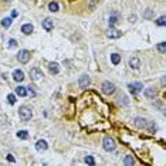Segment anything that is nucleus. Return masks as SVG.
<instances>
[{
    "mask_svg": "<svg viewBox=\"0 0 166 166\" xmlns=\"http://www.w3.org/2000/svg\"><path fill=\"white\" fill-rule=\"evenodd\" d=\"M102 146L107 152H112V151H115V140L111 136H105L102 140Z\"/></svg>",
    "mask_w": 166,
    "mask_h": 166,
    "instance_id": "f03ea898",
    "label": "nucleus"
},
{
    "mask_svg": "<svg viewBox=\"0 0 166 166\" xmlns=\"http://www.w3.org/2000/svg\"><path fill=\"white\" fill-rule=\"evenodd\" d=\"M12 23H13V19H12V17H6V19L1 20V26H3L4 29H9V27L12 26Z\"/></svg>",
    "mask_w": 166,
    "mask_h": 166,
    "instance_id": "412c9836",
    "label": "nucleus"
},
{
    "mask_svg": "<svg viewBox=\"0 0 166 166\" xmlns=\"http://www.w3.org/2000/svg\"><path fill=\"white\" fill-rule=\"evenodd\" d=\"M17 138H20V139H29V132L27 131H19L17 132Z\"/></svg>",
    "mask_w": 166,
    "mask_h": 166,
    "instance_id": "b1692460",
    "label": "nucleus"
},
{
    "mask_svg": "<svg viewBox=\"0 0 166 166\" xmlns=\"http://www.w3.org/2000/svg\"><path fill=\"white\" fill-rule=\"evenodd\" d=\"M7 47H9V48H14V47H17V41H16L14 38L9 40V44H7Z\"/></svg>",
    "mask_w": 166,
    "mask_h": 166,
    "instance_id": "c756f323",
    "label": "nucleus"
},
{
    "mask_svg": "<svg viewBox=\"0 0 166 166\" xmlns=\"http://www.w3.org/2000/svg\"><path fill=\"white\" fill-rule=\"evenodd\" d=\"M19 114H20V118H21L23 121H30V119H31V116H33L31 109L29 108V107H26V105L20 107Z\"/></svg>",
    "mask_w": 166,
    "mask_h": 166,
    "instance_id": "f257e3e1",
    "label": "nucleus"
},
{
    "mask_svg": "<svg viewBox=\"0 0 166 166\" xmlns=\"http://www.w3.org/2000/svg\"><path fill=\"white\" fill-rule=\"evenodd\" d=\"M7 102H9V104H16V95H14V94H9V95H7Z\"/></svg>",
    "mask_w": 166,
    "mask_h": 166,
    "instance_id": "cd10ccee",
    "label": "nucleus"
},
{
    "mask_svg": "<svg viewBox=\"0 0 166 166\" xmlns=\"http://www.w3.org/2000/svg\"><path fill=\"white\" fill-rule=\"evenodd\" d=\"M111 61H112L114 65H118V64L121 63V56L116 54V53H112V54H111Z\"/></svg>",
    "mask_w": 166,
    "mask_h": 166,
    "instance_id": "a211bd4d",
    "label": "nucleus"
},
{
    "mask_svg": "<svg viewBox=\"0 0 166 166\" xmlns=\"http://www.w3.org/2000/svg\"><path fill=\"white\" fill-rule=\"evenodd\" d=\"M121 36H122V31H119V30L114 29L112 26H111L108 30H107V37H109V38H119Z\"/></svg>",
    "mask_w": 166,
    "mask_h": 166,
    "instance_id": "6e6552de",
    "label": "nucleus"
},
{
    "mask_svg": "<svg viewBox=\"0 0 166 166\" xmlns=\"http://www.w3.org/2000/svg\"><path fill=\"white\" fill-rule=\"evenodd\" d=\"M43 29H44L45 31H51V30L54 29V23H53V20L51 19H44L43 20Z\"/></svg>",
    "mask_w": 166,
    "mask_h": 166,
    "instance_id": "f8f14e48",
    "label": "nucleus"
},
{
    "mask_svg": "<svg viewBox=\"0 0 166 166\" xmlns=\"http://www.w3.org/2000/svg\"><path fill=\"white\" fill-rule=\"evenodd\" d=\"M6 159H7V160H10V162H16V160H14V158H13L12 155H7Z\"/></svg>",
    "mask_w": 166,
    "mask_h": 166,
    "instance_id": "2f4dec72",
    "label": "nucleus"
},
{
    "mask_svg": "<svg viewBox=\"0 0 166 166\" xmlns=\"http://www.w3.org/2000/svg\"><path fill=\"white\" fill-rule=\"evenodd\" d=\"M156 131H158V127H156V124L151 122V124H149V132H151V134H155Z\"/></svg>",
    "mask_w": 166,
    "mask_h": 166,
    "instance_id": "c85d7f7f",
    "label": "nucleus"
},
{
    "mask_svg": "<svg viewBox=\"0 0 166 166\" xmlns=\"http://www.w3.org/2000/svg\"><path fill=\"white\" fill-rule=\"evenodd\" d=\"M124 165H127V166H132L135 165V159H134V156H125V159H124Z\"/></svg>",
    "mask_w": 166,
    "mask_h": 166,
    "instance_id": "aec40b11",
    "label": "nucleus"
},
{
    "mask_svg": "<svg viewBox=\"0 0 166 166\" xmlns=\"http://www.w3.org/2000/svg\"><path fill=\"white\" fill-rule=\"evenodd\" d=\"M134 125L136 128H145L146 127V121L143 118H140V116H136V118H134Z\"/></svg>",
    "mask_w": 166,
    "mask_h": 166,
    "instance_id": "4468645a",
    "label": "nucleus"
},
{
    "mask_svg": "<svg viewBox=\"0 0 166 166\" xmlns=\"http://www.w3.org/2000/svg\"><path fill=\"white\" fill-rule=\"evenodd\" d=\"M101 91L105 94V95H111V94H114L115 91V85L111 81H104L101 85Z\"/></svg>",
    "mask_w": 166,
    "mask_h": 166,
    "instance_id": "7ed1b4c3",
    "label": "nucleus"
},
{
    "mask_svg": "<svg viewBox=\"0 0 166 166\" xmlns=\"http://www.w3.org/2000/svg\"><path fill=\"white\" fill-rule=\"evenodd\" d=\"M165 41H162V43H159V44L156 45V48H158V50L160 51V54H165L166 53V50H165Z\"/></svg>",
    "mask_w": 166,
    "mask_h": 166,
    "instance_id": "bb28decb",
    "label": "nucleus"
},
{
    "mask_svg": "<svg viewBox=\"0 0 166 166\" xmlns=\"http://www.w3.org/2000/svg\"><path fill=\"white\" fill-rule=\"evenodd\" d=\"M156 24L160 26V27H163V26H165V16H160L159 19L156 20Z\"/></svg>",
    "mask_w": 166,
    "mask_h": 166,
    "instance_id": "7c9ffc66",
    "label": "nucleus"
},
{
    "mask_svg": "<svg viewBox=\"0 0 166 166\" xmlns=\"http://www.w3.org/2000/svg\"><path fill=\"white\" fill-rule=\"evenodd\" d=\"M143 17H145V19H152V17H153V12L151 10V9H146V10L143 12Z\"/></svg>",
    "mask_w": 166,
    "mask_h": 166,
    "instance_id": "a878e982",
    "label": "nucleus"
},
{
    "mask_svg": "<svg viewBox=\"0 0 166 166\" xmlns=\"http://www.w3.org/2000/svg\"><path fill=\"white\" fill-rule=\"evenodd\" d=\"M47 148H48V145H47V142L44 139H40L36 142V149L38 152H44V151H47Z\"/></svg>",
    "mask_w": 166,
    "mask_h": 166,
    "instance_id": "9d476101",
    "label": "nucleus"
},
{
    "mask_svg": "<svg viewBox=\"0 0 166 166\" xmlns=\"http://www.w3.org/2000/svg\"><path fill=\"white\" fill-rule=\"evenodd\" d=\"M84 162L87 163V165H91V166H94L95 165V159L91 156V155H87L85 158H84Z\"/></svg>",
    "mask_w": 166,
    "mask_h": 166,
    "instance_id": "4be33fe9",
    "label": "nucleus"
},
{
    "mask_svg": "<svg viewBox=\"0 0 166 166\" xmlns=\"http://www.w3.org/2000/svg\"><path fill=\"white\" fill-rule=\"evenodd\" d=\"M16 95H19V97H26L27 95V87H17L16 88Z\"/></svg>",
    "mask_w": 166,
    "mask_h": 166,
    "instance_id": "f3484780",
    "label": "nucleus"
},
{
    "mask_svg": "<svg viewBox=\"0 0 166 166\" xmlns=\"http://www.w3.org/2000/svg\"><path fill=\"white\" fill-rule=\"evenodd\" d=\"M129 21H131V23H135V21H136V17H135V16H131V17H129Z\"/></svg>",
    "mask_w": 166,
    "mask_h": 166,
    "instance_id": "72a5a7b5",
    "label": "nucleus"
},
{
    "mask_svg": "<svg viewBox=\"0 0 166 166\" xmlns=\"http://www.w3.org/2000/svg\"><path fill=\"white\" fill-rule=\"evenodd\" d=\"M3 1H10V0H3Z\"/></svg>",
    "mask_w": 166,
    "mask_h": 166,
    "instance_id": "f704fd0d",
    "label": "nucleus"
},
{
    "mask_svg": "<svg viewBox=\"0 0 166 166\" xmlns=\"http://www.w3.org/2000/svg\"><path fill=\"white\" fill-rule=\"evenodd\" d=\"M118 102H119V105H124V107H128V104H129L127 95H119L118 97Z\"/></svg>",
    "mask_w": 166,
    "mask_h": 166,
    "instance_id": "6ab92c4d",
    "label": "nucleus"
},
{
    "mask_svg": "<svg viewBox=\"0 0 166 166\" xmlns=\"http://www.w3.org/2000/svg\"><path fill=\"white\" fill-rule=\"evenodd\" d=\"M129 67L132 68V70H138L140 67V61L138 57H131L129 58Z\"/></svg>",
    "mask_w": 166,
    "mask_h": 166,
    "instance_id": "9b49d317",
    "label": "nucleus"
},
{
    "mask_svg": "<svg viewBox=\"0 0 166 166\" xmlns=\"http://www.w3.org/2000/svg\"><path fill=\"white\" fill-rule=\"evenodd\" d=\"M30 77H31L33 81H40L41 78H43V71L40 70V68H37V67H34V68H31L30 70Z\"/></svg>",
    "mask_w": 166,
    "mask_h": 166,
    "instance_id": "39448f33",
    "label": "nucleus"
},
{
    "mask_svg": "<svg viewBox=\"0 0 166 166\" xmlns=\"http://www.w3.org/2000/svg\"><path fill=\"white\" fill-rule=\"evenodd\" d=\"M48 71H50L51 74H58V72H60V65L53 61V63L48 64Z\"/></svg>",
    "mask_w": 166,
    "mask_h": 166,
    "instance_id": "dca6fc26",
    "label": "nucleus"
},
{
    "mask_svg": "<svg viewBox=\"0 0 166 166\" xmlns=\"http://www.w3.org/2000/svg\"><path fill=\"white\" fill-rule=\"evenodd\" d=\"M29 94H30L31 97H34V95H36V92H34V91L31 89V87H29Z\"/></svg>",
    "mask_w": 166,
    "mask_h": 166,
    "instance_id": "473e14b6",
    "label": "nucleus"
},
{
    "mask_svg": "<svg viewBox=\"0 0 166 166\" xmlns=\"http://www.w3.org/2000/svg\"><path fill=\"white\" fill-rule=\"evenodd\" d=\"M156 94H158V91H156V88H153V87H149V88L145 89V97H146V98H149V99L155 98V97H156Z\"/></svg>",
    "mask_w": 166,
    "mask_h": 166,
    "instance_id": "ddd939ff",
    "label": "nucleus"
},
{
    "mask_svg": "<svg viewBox=\"0 0 166 166\" xmlns=\"http://www.w3.org/2000/svg\"><path fill=\"white\" fill-rule=\"evenodd\" d=\"M30 51L29 50H20L19 54H17V60H19L21 64H27L30 61Z\"/></svg>",
    "mask_w": 166,
    "mask_h": 166,
    "instance_id": "20e7f679",
    "label": "nucleus"
},
{
    "mask_svg": "<svg viewBox=\"0 0 166 166\" xmlns=\"http://www.w3.org/2000/svg\"><path fill=\"white\" fill-rule=\"evenodd\" d=\"M91 84V78H89L87 74H84V75L80 77V80H78V85H80V88H88V85Z\"/></svg>",
    "mask_w": 166,
    "mask_h": 166,
    "instance_id": "423d86ee",
    "label": "nucleus"
},
{
    "mask_svg": "<svg viewBox=\"0 0 166 166\" xmlns=\"http://www.w3.org/2000/svg\"><path fill=\"white\" fill-rule=\"evenodd\" d=\"M116 21H118V14L116 13L111 14V17H109V26H114Z\"/></svg>",
    "mask_w": 166,
    "mask_h": 166,
    "instance_id": "393cba45",
    "label": "nucleus"
},
{
    "mask_svg": "<svg viewBox=\"0 0 166 166\" xmlns=\"http://www.w3.org/2000/svg\"><path fill=\"white\" fill-rule=\"evenodd\" d=\"M128 88H129V91H131L134 95H136V94H139L140 91H142L143 85L140 83H132V84H128Z\"/></svg>",
    "mask_w": 166,
    "mask_h": 166,
    "instance_id": "0eeeda50",
    "label": "nucleus"
},
{
    "mask_svg": "<svg viewBox=\"0 0 166 166\" xmlns=\"http://www.w3.org/2000/svg\"><path fill=\"white\" fill-rule=\"evenodd\" d=\"M33 30H34V27H33V24H30V23H27V24H23V26H21V31L24 33L26 36L31 34Z\"/></svg>",
    "mask_w": 166,
    "mask_h": 166,
    "instance_id": "2eb2a0df",
    "label": "nucleus"
},
{
    "mask_svg": "<svg viewBox=\"0 0 166 166\" xmlns=\"http://www.w3.org/2000/svg\"><path fill=\"white\" fill-rule=\"evenodd\" d=\"M13 80H14L16 83H21V81L24 80V72L21 70H14L13 71Z\"/></svg>",
    "mask_w": 166,
    "mask_h": 166,
    "instance_id": "1a4fd4ad",
    "label": "nucleus"
},
{
    "mask_svg": "<svg viewBox=\"0 0 166 166\" xmlns=\"http://www.w3.org/2000/svg\"><path fill=\"white\" fill-rule=\"evenodd\" d=\"M58 3L57 1H51L50 4H48V10H50V12H58Z\"/></svg>",
    "mask_w": 166,
    "mask_h": 166,
    "instance_id": "5701e85b",
    "label": "nucleus"
}]
</instances>
